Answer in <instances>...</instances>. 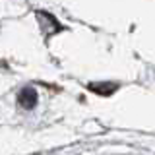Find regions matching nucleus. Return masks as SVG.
Listing matches in <instances>:
<instances>
[{"instance_id": "f257e3e1", "label": "nucleus", "mask_w": 155, "mask_h": 155, "mask_svg": "<svg viewBox=\"0 0 155 155\" xmlns=\"http://www.w3.org/2000/svg\"><path fill=\"white\" fill-rule=\"evenodd\" d=\"M18 101H19V105L21 107H25V109H31V107H35V103H37V95H35V91L33 89H23L21 93H19V97H18Z\"/></svg>"}]
</instances>
